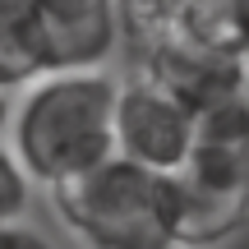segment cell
<instances>
[{
    "mask_svg": "<svg viewBox=\"0 0 249 249\" xmlns=\"http://www.w3.org/2000/svg\"><path fill=\"white\" fill-rule=\"evenodd\" d=\"M46 74L102 70L120 46L116 0H28Z\"/></svg>",
    "mask_w": 249,
    "mask_h": 249,
    "instance_id": "cell-5",
    "label": "cell"
},
{
    "mask_svg": "<svg viewBox=\"0 0 249 249\" xmlns=\"http://www.w3.org/2000/svg\"><path fill=\"white\" fill-rule=\"evenodd\" d=\"M116 92L107 70L42 74L9 111V152L33 185H65L116 157Z\"/></svg>",
    "mask_w": 249,
    "mask_h": 249,
    "instance_id": "cell-1",
    "label": "cell"
},
{
    "mask_svg": "<svg viewBox=\"0 0 249 249\" xmlns=\"http://www.w3.org/2000/svg\"><path fill=\"white\" fill-rule=\"evenodd\" d=\"M198 143V116L148 74H134L116 92V157L176 176Z\"/></svg>",
    "mask_w": 249,
    "mask_h": 249,
    "instance_id": "cell-4",
    "label": "cell"
},
{
    "mask_svg": "<svg viewBox=\"0 0 249 249\" xmlns=\"http://www.w3.org/2000/svg\"><path fill=\"white\" fill-rule=\"evenodd\" d=\"M9 111H14V102L0 92V129H9Z\"/></svg>",
    "mask_w": 249,
    "mask_h": 249,
    "instance_id": "cell-12",
    "label": "cell"
},
{
    "mask_svg": "<svg viewBox=\"0 0 249 249\" xmlns=\"http://www.w3.org/2000/svg\"><path fill=\"white\" fill-rule=\"evenodd\" d=\"M46 74L28 0H0V92H23Z\"/></svg>",
    "mask_w": 249,
    "mask_h": 249,
    "instance_id": "cell-7",
    "label": "cell"
},
{
    "mask_svg": "<svg viewBox=\"0 0 249 249\" xmlns=\"http://www.w3.org/2000/svg\"><path fill=\"white\" fill-rule=\"evenodd\" d=\"M51 208L88 249H176L171 176L107 157L51 189Z\"/></svg>",
    "mask_w": 249,
    "mask_h": 249,
    "instance_id": "cell-2",
    "label": "cell"
},
{
    "mask_svg": "<svg viewBox=\"0 0 249 249\" xmlns=\"http://www.w3.org/2000/svg\"><path fill=\"white\" fill-rule=\"evenodd\" d=\"M139 70L148 74V79H157L161 88H171L194 116H203V111H213V107H222V102H231V97L245 92L240 55L198 46V42H189V37H176V42L148 51L139 60Z\"/></svg>",
    "mask_w": 249,
    "mask_h": 249,
    "instance_id": "cell-6",
    "label": "cell"
},
{
    "mask_svg": "<svg viewBox=\"0 0 249 249\" xmlns=\"http://www.w3.org/2000/svg\"><path fill=\"white\" fill-rule=\"evenodd\" d=\"M185 9H189V0H116V23H120L124 42L139 55H148L180 37Z\"/></svg>",
    "mask_w": 249,
    "mask_h": 249,
    "instance_id": "cell-8",
    "label": "cell"
},
{
    "mask_svg": "<svg viewBox=\"0 0 249 249\" xmlns=\"http://www.w3.org/2000/svg\"><path fill=\"white\" fill-rule=\"evenodd\" d=\"M0 249H60V245H55L42 226H33V222L23 217V222L0 226Z\"/></svg>",
    "mask_w": 249,
    "mask_h": 249,
    "instance_id": "cell-11",
    "label": "cell"
},
{
    "mask_svg": "<svg viewBox=\"0 0 249 249\" xmlns=\"http://www.w3.org/2000/svg\"><path fill=\"white\" fill-rule=\"evenodd\" d=\"M180 37L240 55V46L249 42V0H189Z\"/></svg>",
    "mask_w": 249,
    "mask_h": 249,
    "instance_id": "cell-9",
    "label": "cell"
},
{
    "mask_svg": "<svg viewBox=\"0 0 249 249\" xmlns=\"http://www.w3.org/2000/svg\"><path fill=\"white\" fill-rule=\"evenodd\" d=\"M176 249H217L249 226V143L198 139L171 176Z\"/></svg>",
    "mask_w": 249,
    "mask_h": 249,
    "instance_id": "cell-3",
    "label": "cell"
},
{
    "mask_svg": "<svg viewBox=\"0 0 249 249\" xmlns=\"http://www.w3.org/2000/svg\"><path fill=\"white\" fill-rule=\"evenodd\" d=\"M28 203H33V180L18 166V157L9 152V143H0V226L23 222Z\"/></svg>",
    "mask_w": 249,
    "mask_h": 249,
    "instance_id": "cell-10",
    "label": "cell"
}]
</instances>
